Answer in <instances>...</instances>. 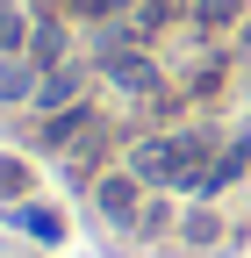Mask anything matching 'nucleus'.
I'll list each match as a JSON object with an SVG mask.
<instances>
[{
  "instance_id": "obj_12",
  "label": "nucleus",
  "mask_w": 251,
  "mask_h": 258,
  "mask_svg": "<svg viewBox=\"0 0 251 258\" xmlns=\"http://www.w3.org/2000/svg\"><path fill=\"white\" fill-rule=\"evenodd\" d=\"M215 230H223V222H215V215H208V208H194V215H186V237H194V244H208V237H215Z\"/></svg>"
},
{
  "instance_id": "obj_5",
  "label": "nucleus",
  "mask_w": 251,
  "mask_h": 258,
  "mask_svg": "<svg viewBox=\"0 0 251 258\" xmlns=\"http://www.w3.org/2000/svg\"><path fill=\"white\" fill-rule=\"evenodd\" d=\"M57 57H65V22L43 15L36 36H29V64H36V72H57Z\"/></svg>"
},
{
  "instance_id": "obj_10",
  "label": "nucleus",
  "mask_w": 251,
  "mask_h": 258,
  "mask_svg": "<svg viewBox=\"0 0 251 258\" xmlns=\"http://www.w3.org/2000/svg\"><path fill=\"white\" fill-rule=\"evenodd\" d=\"M29 36H22V8H15V0H0V57H15Z\"/></svg>"
},
{
  "instance_id": "obj_2",
  "label": "nucleus",
  "mask_w": 251,
  "mask_h": 258,
  "mask_svg": "<svg viewBox=\"0 0 251 258\" xmlns=\"http://www.w3.org/2000/svg\"><path fill=\"white\" fill-rule=\"evenodd\" d=\"M137 194H144V179H137V172H108V179H93V208H101V222L130 230V222L144 215V208H137Z\"/></svg>"
},
{
  "instance_id": "obj_7",
  "label": "nucleus",
  "mask_w": 251,
  "mask_h": 258,
  "mask_svg": "<svg viewBox=\"0 0 251 258\" xmlns=\"http://www.w3.org/2000/svg\"><path fill=\"white\" fill-rule=\"evenodd\" d=\"M72 93H79V72H65V64H57V72L36 79V108H43V115H50V108H72Z\"/></svg>"
},
{
  "instance_id": "obj_1",
  "label": "nucleus",
  "mask_w": 251,
  "mask_h": 258,
  "mask_svg": "<svg viewBox=\"0 0 251 258\" xmlns=\"http://www.w3.org/2000/svg\"><path fill=\"white\" fill-rule=\"evenodd\" d=\"M208 165H215V137H201V129H186V137H151L130 158L137 179H151V186H194V194H201Z\"/></svg>"
},
{
  "instance_id": "obj_14",
  "label": "nucleus",
  "mask_w": 251,
  "mask_h": 258,
  "mask_svg": "<svg viewBox=\"0 0 251 258\" xmlns=\"http://www.w3.org/2000/svg\"><path fill=\"white\" fill-rule=\"evenodd\" d=\"M108 8H137V0H108Z\"/></svg>"
},
{
  "instance_id": "obj_8",
  "label": "nucleus",
  "mask_w": 251,
  "mask_h": 258,
  "mask_svg": "<svg viewBox=\"0 0 251 258\" xmlns=\"http://www.w3.org/2000/svg\"><path fill=\"white\" fill-rule=\"evenodd\" d=\"M244 15V0H194V29H230Z\"/></svg>"
},
{
  "instance_id": "obj_4",
  "label": "nucleus",
  "mask_w": 251,
  "mask_h": 258,
  "mask_svg": "<svg viewBox=\"0 0 251 258\" xmlns=\"http://www.w3.org/2000/svg\"><path fill=\"white\" fill-rule=\"evenodd\" d=\"M36 64L29 57H0V108H15V101H36Z\"/></svg>"
},
{
  "instance_id": "obj_3",
  "label": "nucleus",
  "mask_w": 251,
  "mask_h": 258,
  "mask_svg": "<svg viewBox=\"0 0 251 258\" xmlns=\"http://www.w3.org/2000/svg\"><path fill=\"white\" fill-rule=\"evenodd\" d=\"M101 64H108V79H115L122 93H158V86H165V72H158L144 50H122V57H101Z\"/></svg>"
},
{
  "instance_id": "obj_6",
  "label": "nucleus",
  "mask_w": 251,
  "mask_h": 258,
  "mask_svg": "<svg viewBox=\"0 0 251 258\" xmlns=\"http://www.w3.org/2000/svg\"><path fill=\"white\" fill-rule=\"evenodd\" d=\"M79 129H93V108H86V101L57 108V122H43V144H50V151H65V144L79 137Z\"/></svg>"
},
{
  "instance_id": "obj_9",
  "label": "nucleus",
  "mask_w": 251,
  "mask_h": 258,
  "mask_svg": "<svg viewBox=\"0 0 251 258\" xmlns=\"http://www.w3.org/2000/svg\"><path fill=\"white\" fill-rule=\"evenodd\" d=\"M172 15H179V0H137V29H144V36H158Z\"/></svg>"
},
{
  "instance_id": "obj_11",
  "label": "nucleus",
  "mask_w": 251,
  "mask_h": 258,
  "mask_svg": "<svg viewBox=\"0 0 251 258\" xmlns=\"http://www.w3.org/2000/svg\"><path fill=\"white\" fill-rule=\"evenodd\" d=\"M0 194H29V165L22 158H0Z\"/></svg>"
},
{
  "instance_id": "obj_13",
  "label": "nucleus",
  "mask_w": 251,
  "mask_h": 258,
  "mask_svg": "<svg viewBox=\"0 0 251 258\" xmlns=\"http://www.w3.org/2000/svg\"><path fill=\"white\" fill-rule=\"evenodd\" d=\"M237 151H244V172H251V137H244V144H237Z\"/></svg>"
}]
</instances>
